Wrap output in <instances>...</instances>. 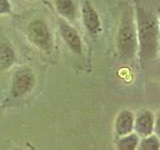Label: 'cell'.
<instances>
[{"mask_svg":"<svg viewBox=\"0 0 160 150\" xmlns=\"http://www.w3.org/2000/svg\"><path fill=\"white\" fill-rule=\"evenodd\" d=\"M138 40L143 59H153L158 52V27L153 15L138 8Z\"/></svg>","mask_w":160,"mask_h":150,"instance_id":"cell-1","label":"cell"},{"mask_svg":"<svg viewBox=\"0 0 160 150\" xmlns=\"http://www.w3.org/2000/svg\"><path fill=\"white\" fill-rule=\"evenodd\" d=\"M137 48V35L131 12L126 9L120 23L117 33V49L119 54L125 58L134 56Z\"/></svg>","mask_w":160,"mask_h":150,"instance_id":"cell-2","label":"cell"},{"mask_svg":"<svg viewBox=\"0 0 160 150\" xmlns=\"http://www.w3.org/2000/svg\"><path fill=\"white\" fill-rule=\"evenodd\" d=\"M28 37L33 44L44 51H50L52 41L48 27L41 20H34L28 26Z\"/></svg>","mask_w":160,"mask_h":150,"instance_id":"cell-3","label":"cell"},{"mask_svg":"<svg viewBox=\"0 0 160 150\" xmlns=\"http://www.w3.org/2000/svg\"><path fill=\"white\" fill-rule=\"evenodd\" d=\"M34 74L30 69H19L13 74L10 94L13 97H21L32 90L34 86Z\"/></svg>","mask_w":160,"mask_h":150,"instance_id":"cell-4","label":"cell"},{"mask_svg":"<svg viewBox=\"0 0 160 150\" xmlns=\"http://www.w3.org/2000/svg\"><path fill=\"white\" fill-rule=\"evenodd\" d=\"M135 134L138 136L146 137L153 134L154 130V115L147 109H141L134 117V127Z\"/></svg>","mask_w":160,"mask_h":150,"instance_id":"cell-5","label":"cell"},{"mask_svg":"<svg viewBox=\"0 0 160 150\" xmlns=\"http://www.w3.org/2000/svg\"><path fill=\"white\" fill-rule=\"evenodd\" d=\"M134 127V115L130 110L120 111L114 121V132L117 137L132 133Z\"/></svg>","mask_w":160,"mask_h":150,"instance_id":"cell-6","label":"cell"},{"mask_svg":"<svg viewBox=\"0 0 160 150\" xmlns=\"http://www.w3.org/2000/svg\"><path fill=\"white\" fill-rule=\"evenodd\" d=\"M59 29H60V33H61L63 40L66 42L69 48L71 49L74 53H76L78 55L81 54L82 53V42H81V39H80V36L76 32V30L63 21H60Z\"/></svg>","mask_w":160,"mask_h":150,"instance_id":"cell-7","label":"cell"},{"mask_svg":"<svg viewBox=\"0 0 160 150\" xmlns=\"http://www.w3.org/2000/svg\"><path fill=\"white\" fill-rule=\"evenodd\" d=\"M82 16L83 21L86 29L90 33H97L100 29V20L97 12L92 7L89 1H85L82 8Z\"/></svg>","mask_w":160,"mask_h":150,"instance_id":"cell-8","label":"cell"},{"mask_svg":"<svg viewBox=\"0 0 160 150\" xmlns=\"http://www.w3.org/2000/svg\"><path fill=\"white\" fill-rule=\"evenodd\" d=\"M139 144V136L135 133H130L118 137L115 143L117 150H136Z\"/></svg>","mask_w":160,"mask_h":150,"instance_id":"cell-9","label":"cell"},{"mask_svg":"<svg viewBox=\"0 0 160 150\" xmlns=\"http://www.w3.org/2000/svg\"><path fill=\"white\" fill-rule=\"evenodd\" d=\"M15 54L13 49L7 43L0 44V71L9 68L14 62Z\"/></svg>","mask_w":160,"mask_h":150,"instance_id":"cell-10","label":"cell"},{"mask_svg":"<svg viewBox=\"0 0 160 150\" xmlns=\"http://www.w3.org/2000/svg\"><path fill=\"white\" fill-rule=\"evenodd\" d=\"M56 7L58 12L70 20L74 19L76 8L72 0H56Z\"/></svg>","mask_w":160,"mask_h":150,"instance_id":"cell-11","label":"cell"},{"mask_svg":"<svg viewBox=\"0 0 160 150\" xmlns=\"http://www.w3.org/2000/svg\"><path fill=\"white\" fill-rule=\"evenodd\" d=\"M139 150H159L160 143L156 135H149L143 137L141 141H139Z\"/></svg>","mask_w":160,"mask_h":150,"instance_id":"cell-12","label":"cell"},{"mask_svg":"<svg viewBox=\"0 0 160 150\" xmlns=\"http://www.w3.org/2000/svg\"><path fill=\"white\" fill-rule=\"evenodd\" d=\"M10 12V3L8 0H0V14Z\"/></svg>","mask_w":160,"mask_h":150,"instance_id":"cell-13","label":"cell"}]
</instances>
